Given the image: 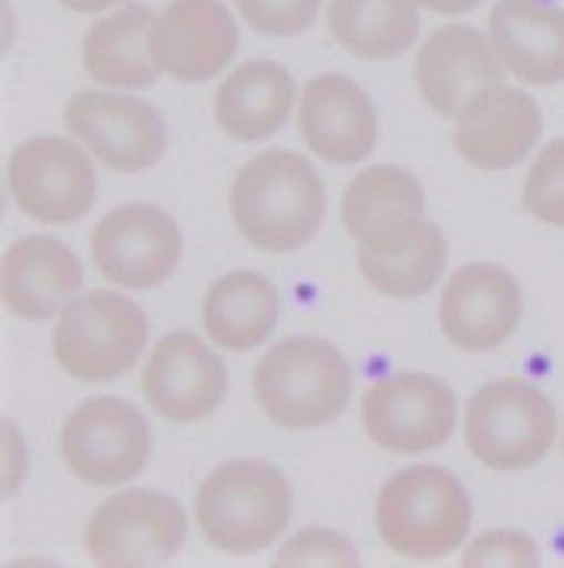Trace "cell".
<instances>
[{"label": "cell", "mask_w": 564, "mask_h": 568, "mask_svg": "<svg viewBox=\"0 0 564 568\" xmlns=\"http://www.w3.org/2000/svg\"><path fill=\"white\" fill-rule=\"evenodd\" d=\"M227 205L246 244L284 256L309 244L322 227V174L300 152L268 149L234 174Z\"/></svg>", "instance_id": "obj_1"}, {"label": "cell", "mask_w": 564, "mask_h": 568, "mask_svg": "<svg viewBox=\"0 0 564 568\" xmlns=\"http://www.w3.org/2000/svg\"><path fill=\"white\" fill-rule=\"evenodd\" d=\"M290 518V480L259 458H234L208 470L193 499L196 530L224 556H256L275 547Z\"/></svg>", "instance_id": "obj_2"}, {"label": "cell", "mask_w": 564, "mask_h": 568, "mask_svg": "<svg viewBox=\"0 0 564 568\" xmlns=\"http://www.w3.org/2000/svg\"><path fill=\"white\" fill-rule=\"evenodd\" d=\"M382 547L403 562H439L464 547L470 493L442 465H410L388 477L372 508Z\"/></svg>", "instance_id": "obj_3"}, {"label": "cell", "mask_w": 564, "mask_h": 568, "mask_svg": "<svg viewBox=\"0 0 564 568\" xmlns=\"http://www.w3.org/2000/svg\"><path fill=\"white\" fill-rule=\"evenodd\" d=\"M350 366L325 338H284L253 369V395L281 429L309 433L335 424L350 402Z\"/></svg>", "instance_id": "obj_4"}, {"label": "cell", "mask_w": 564, "mask_h": 568, "mask_svg": "<svg viewBox=\"0 0 564 568\" xmlns=\"http://www.w3.org/2000/svg\"><path fill=\"white\" fill-rule=\"evenodd\" d=\"M558 433L562 420L555 402L517 376L485 383L466 405V452L476 465L495 474L536 467L552 452Z\"/></svg>", "instance_id": "obj_5"}, {"label": "cell", "mask_w": 564, "mask_h": 568, "mask_svg": "<svg viewBox=\"0 0 564 568\" xmlns=\"http://www.w3.org/2000/svg\"><path fill=\"white\" fill-rule=\"evenodd\" d=\"M148 345L142 306L121 291H89L63 306L51 332L54 364L76 383L104 386L140 364Z\"/></svg>", "instance_id": "obj_6"}, {"label": "cell", "mask_w": 564, "mask_h": 568, "mask_svg": "<svg viewBox=\"0 0 564 568\" xmlns=\"http://www.w3.org/2000/svg\"><path fill=\"white\" fill-rule=\"evenodd\" d=\"M189 530L186 508L158 489H123L85 521L82 549L101 568H152L174 562Z\"/></svg>", "instance_id": "obj_7"}, {"label": "cell", "mask_w": 564, "mask_h": 568, "mask_svg": "<svg viewBox=\"0 0 564 568\" xmlns=\"http://www.w3.org/2000/svg\"><path fill=\"white\" fill-rule=\"evenodd\" d=\"M66 470L99 489H114L136 480L152 452V436L142 410L123 398H89L76 405L58 433Z\"/></svg>", "instance_id": "obj_8"}, {"label": "cell", "mask_w": 564, "mask_h": 568, "mask_svg": "<svg viewBox=\"0 0 564 568\" xmlns=\"http://www.w3.org/2000/svg\"><path fill=\"white\" fill-rule=\"evenodd\" d=\"M95 164L80 140L32 136L7 159V193L25 219L61 227L80 222L95 203Z\"/></svg>", "instance_id": "obj_9"}, {"label": "cell", "mask_w": 564, "mask_h": 568, "mask_svg": "<svg viewBox=\"0 0 564 568\" xmlns=\"http://www.w3.org/2000/svg\"><path fill=\"white\" fill-rule=\"evenodd\" d=\"M360 424L388 455H425L458 429V398L432 373H394L366 388Z\"/></svg>", "instance_id": "obj_10"}, {"label": "cell", "mask_w": 564, "mask_h": 568, "mask_svg": "<svg viewBox=\"0 0 564 568\" xmlns=\"http://www.w3.org/2000/svg\"><path fill=\"white\" fill-rule=\"evenodd\" d=\"M89 256L107 284L152 291L177 272L183 234L162 205L123 203L92 227Z\"/></svg>", "instance_id": "obj_11"}, {"label": "cell", "mask_w": 564, "mask_h": 568, "mask_svg": "<svg viewBox=\"0 0 564 568\" xmlns=\"http://www.w3.org/2000/svg\"><path fill=\"white\" fill-rule=\"evenodd\" d=\"M63 126L92 152V159L117 174L155 168L167 149V126L158 108L136 95L76 92L63 108Z\"/></svg>", "instance_id": "obj_12"}, {"label": "cell", "mask_w": 564, "mask_h": 568, "mask_svg": "<svg viewBox=\"0 0 564 568\" xmlns=\"http://www.w3.org/2000/svg\"><path fill=\"white\" fill-rule=\"evenodd\" d=\"M140 392L142 402L167 424H199L227 398V366L205 338L171 332L152 347Z\"/></svg>", "instance_id": "obj_13"}, {"label": "cell", "mask_w": 564, "mask_h": 568, "mask_svg": "<svg viewBox=\"0 0 564 568\" xmlns=\"http://www.w3.org/2000/svg\"><path fill=\"white\" fill-rule=\"evenodd\" d=\"M435 320L444 342L464 354L495 351L524 320L521 282L495 263L461 265L442 287Z\"/></svg>", "instance_id": "obj_14"}, {"label": "cell", "mask_w": 564, "mask_h": 568, "mask_svg": "<svg viewBox=\"0 0 564 568\" xmlns=\"http://www.w3.org/2000/svg\"><path fill=\"white\" fill-rule=\"evenodd\" d=\"M240 51V26L222 0H171L148 29V54L162 77L208 82Z\"/></svg>", "instance_id": "obj_15"}, {"label": "cell", "mask_w": 564, "mask_h": 568, "mask_svg": "<svg viewBox=\"0 0 564 568\" xmlns=\"http://www.w3.org/2000/svg\"><path fill=\"white\" fill-rule=\"evenodd\" d=\"M543 136V108L507 82L480 89L454 118V152L476 171L521 164Z\"/></svg>", "instance_id": "obj_16"}, {"label": "cell", "mask_w": 564, "mask_h": 568, "mask_svg": "<svg viewBox=\"0 0 564 568\" xmlns=\"http://www.w3.org/2000/svg\"><path fill=\"white\" fill-rule=\"evenodd\" d=\"M297 126L306 149L338 168L366 162L379 136L372 99L343 73H319L302 85Z\"/></svg>", "instance_id": "obj_17"}, {"label": "cell", "mask_w": 564, "mask_h": 568, "mask_svg": "<svg viewBox=\"0 0 564 568\" xmlns=\"http://www.w3.org/2000/svg\"><path fill=\"white\" fill-rule=\"evenodd\" d=\"M504 77L507 70L489 36L464 22L439 26L423 41L413 63V85L420 99L451 121L480 89L504 82Z\"/></svg>", "instance_id": "obj_18"}, {"label": "cell", "mask_w": 564, "mask_h": 568, "mask_svg": "<svg viewBox=\"0 0 564 568\" xmlns=\"http://www.w3.org/2000/svg\"><path fill=\"white\" fill-rule=\"evenodd\" d=\"M82 284L80 256L58 237L29 234L3 250L0 301L25 323L58 320Z\"/></svg>", "instance_id": "obj_19"}, {"label": "cell", "mask_w": 564, "mask_h": 568, "mask_svg": "<svg viewBox=\"0 0 564 568\" xmlns=\"http://www.w3.org/2000/svg\"><path fill=\"white\" fill-rule=\"evenodd\" d=\"M485 26L507 77L540 89L564 82V7L545 0H495Z\"/></svg>", "instance_id": "obj_20"}, {"label": "cell", "mask_w": 564, "mask_h": 568, "mask_svg": "<svg viewBox=\"0 0 564 568\" xmlns=\"http://www.w3.org/2000/svg\"><path fill=\"white\" fill-rule=\"evenodd\" d=\"M341 222L357 246H382L425 222V193L407 168L376 164L347 183Z\"/></svg>", "instance_id": "obj_21"}, {"label": "cell", "mask_w": 564, "mask_h": 568, "mask_svg": "<svg viewBox=\"0 0 564 568\" xmlns=\"http://www.w3.org/2000/svg\"><path fill=\"white\" fill-rule=\"evenodd\" d=\"M281 313L278 287L256 268H237L208 284L202 297L205 338L227 354H249L263 347Z\"/></svg>", "instance_id": "obj_22"}, {"label": "cell", "mask_w": 564, "mask_h": 568, "mask_svg": "<svg viewBox=\"0 0 564 568\" xmlns=\"http://www.w3.org/2000/svg\"><path fill=\"white\" fill-rule=\"evenodd\" d=\"M294 77L275 61H249L230 70L215 92V123L237 142H263L275 136L297 104Z\"/></svg>", "instance_id": "obj_23"}, {"label": "cell", "mask_w": 564, "mask_h": 568, "mask_svg": "<svg viewBox=\"0 0 564 568\" xmlns=\"http://www.w3.org/2000/svg\"><path fill=\"white\" fill-rule=\"evenodd\" d=\"M155 10L126 3L101 17L82 36V70L107 89H148L162 77L148 54V29Z\"/></svg>", "instance_id": "obj_24"}, {"label": "cell", "mask_w": 564, "mask_h": 568, "mask_svg": "<svg viewBox=\"0 0 564 568\" xmlns=\"http://www.w3.org/2000/svg\"><path fill=\"white\" fill-rule=\"evenodd\" d=\"M360 275L372 291L391 301H413L442 282L448 265V244L442 227L417 224L410 234L382 246H357Z\"/></svg>", "instance_id": "obj_25"}, {"label": "cell", "mask_w": 564, "mask_h": 568, "mask_svg": "<svg viewBox=\"0 0 564 568\" xmlns=\"http://www.w3.org/2000/svg\"><path fill=\"white\" fill-rule=\"evenodd\" d=\"M331 39L363 61H391L420 36L413 0H328Z\"/></svg>", "instance_id": "obj_26"}, {"label": "cell", "mask_w": 564, "mask_h": 568, "mask_svg": "<svg viewBox=\"0 0 564 568\" xmlns=\"http://www.w3.org/2000/svg\"><path fill=\"white\" fill-rule=\"evenodd\" d=\"M521 200L530 219L548 227H564V136L536 152L524 178Z\"/></svg>", "instance_id": "obj_27"}, {"label": "cell", "mask_w": 564, "mask_h": 568, "mask_svg": "<svg viewBox=\"0 0 564 568\" xmlns=\"http://www.w3.org/2000/svg\"><path fill=\"white\" fill-rule=\"evenodd\" d=\"M278 568H357L360 556L353 544L331 528H302L290 540H284L278 556L271 559Z\"/></svg>", "instance_id": "obj_28"}, {"label": "cell", "mask_w": 564, "mask_h": 568, "mask_svg": "<svg viewBox=\"0 0 564 568\" xmlns=\"http://www.w3.org/2000/svg\"><path fill=\"white\" fill-rule=\"evenodd\" d=\"M234 3L249 29L287 39L316 26L325 0H234Z\"/></svg>", "instance_id": "obj_29"}, {"label": "cell", "mask_w": 564, "mask_h": 568, "mask_svg": "<svg viewBox=\"0 0 564 568\" xmlns=\"http://www.w3.org/2000/svg\"><path fill=\"white\" fill-rule=\"evenodd\" d=\"M540 549L524 530L495 528L480 534L461 556V568H536Z\"/></svg>", "instance_id": "obj_30"}, {"label": "cell", "mask_w": 564, "mask_h": 568, "mask_svg": "<svg viewBox=\"0 0 564 568\" xmlns=\"http://www.w3.org/2000/svg\"><path fill=\"white\" fill-rule=\"evenodd\" d=\"M29 455L22 446L20 429L13 424H3V499H10L25 480Z\"/></svg>", "instance_id": "obj_31"}, {"label": "cell", "mask_w": 564, "mask_h": 568, "mask_svg": "<svg viewBox=\"0 0 564 568\" xmlns=\"http://www.w3.org/2000/svg\"><path fill=\"white\" fill-rule=\"evenodd\" d=\"M413 3L423 10H432V13H442V17H458L466 10H476L483 0H413Z\"/></svg>", "instance_id": "obj_32"}, {"label": "cell", "mask_w": 564, "mask_h": 568, "mask_svg": "<svg viewBox=\"0 0 564 568\" xmlns=\"http://www.w3.org/2000/svg\"><path fill=\"white\" fill-rule=\"evenodd\" d=\"M61 7L73 10V13H104L114 7H126L130 0H58Z\"/></svg>", "instance_id": "obj_33"}, {"label": "cell", "mask_w": 564, "mask_h": 568, "mask_svg": "<svg viewBox=\"0 0 564 568\" xmlns=\"http://www.w3.org/2000/svg\"><path fill=\"white\" fill-rule=\"evenodd\" d=\"M562 458H564V424H562Z\"/></svg>", "instance_id": "obj_34"}]
</instances>
